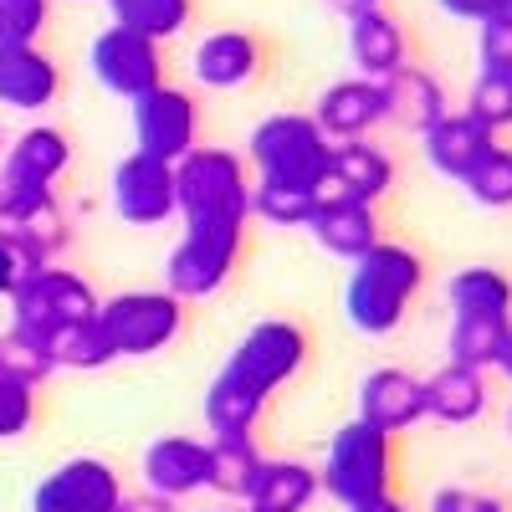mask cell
<instances>
[{
    "label": "cell",
    "instance_id": "277c9868",
    "mask_svg": "<svg viewBox=\"0 0 512 512\" xmlns=\"http://www.w3.org/2000/svg\"><path fill=\"white\" fill-rule=\"evenodd\" d=\"M390 482H395V436L374 431L364 420L338 425L328 441V456L318 466V487L333 502L359 507L374 497H390Z\"/></svg>",
    "mask_w": 512,
    "mask_h": 512
},
{
    "label": "cell",
    "instance_id": "9a60e30c",
    "mask_svg": "<svg viewBox=\"0 0 512 512\" xmlns=\"http://www.w3.org/2000/svg\"><path fill=\"white\" fill-rule=\"evenodd\" d=\"M364 425H374V431L384 436H400L410 431V425L425 420V384L405 369H374L359 379V415Z\"/></svg>",
    "mask_w": 512,
    "mask_h": 512
},
{
    "label": "cell",
    "instance_id": "bcb514c9",
    "mask_svg": "<svg viewBox=\"0 0 512 512\" xmlns=\"http://www.w3.org/2000/svg\"><path fill=\"white\" fill-rule=\"evenodd\" d=\"M210 512H251L246 502H226V507H210Z\"/></svg>",
    "mask_w": 512,
    "mask_h": 512
},
{
    "label": "cell",
    "instance_id": "d590c367",
    "mask_svg": "<svg viewBox=\"0 0 512 512\" xmlns=\"http://www.w3.org/2000/svg\"><path fill=\"white\" fill-rule=\"evenodd\" d=\"M52 0H0V47H31L47 31Z\"/></svg>",
    "mask_w": 512,
    "mask_h": 512
},
{
    "label": "cell",
    "instance_id": "30bf717a",
    "mask_svg": "<svg viewBox=\"0 0 512 512\" xmlns=\"http://www.w3.org/2000/svg\"><path fill=\"white\" fill-rule=\"evenodd\" d=\"M88 67L98 77V88L113 93V98H123V103L144 98L149 88H159V82H164V52H159V41L134 36V31H123V26H108V31L93 36Z\"/></svg>",
    "mask_w": 512,
    "mask_h": 512
},
{
    "label": "cell",
    "instance_id": "60d3db41",
    "mask_svg": "<svg viewBox=\"0 0 512 512\" xmlns=\"http://www.w3.org/2000/svg\"><path fill=\"white\" fill-rule=\"evenodd\" d=\"M436 6L446 16H456V21H472V26L497 21V16H512V0H436Z\"/></svg>",
    "mask_w": 512,
    "mask_h": 512
},
{
    "label": "cell",
    "instance_id": "1f68e13d",
    "mask_svg": "<svg viewBox=\"0 0 512 512\" xmlns=\"http://www.w3.org/2000/svg\"><path fill=\"white\" fill-rule=\"evenodd\" d=\"M47 359L57 369H108L113 349H108L98 318H82V323H67V328L47 333Z\"/></svg>",
    "mask_w": 512,
    "mask_h": 512
},
{
    "label": "cell",
    "instance_id": "52a82bcc",
    "mask_svg": "<svg viewBox=\"0 0 512 512\" xmlns=\"http://www.w3.org/2000/svg\"><path fill=\"white\" fill-rule=\"evenodd\" d=\"M6 303H11V328H26V333H36L41 344H47V333L93 318L103 297L93 292L88 277H77V272H67V267L52 262V267L31 272V277L6 297Z\"/></svg>",
    "mask_w": 512,
    "mask_h": 512
},
{
    "label": "cell",
    "instance_id": "8d00e7d4",
    "mask_svg": "<svg viewBox=\"0 0 512 512\" xmlns=\"http://www.w3.org/2000/svg\"><path fill=\"white\" fill-rule=\"evenodd\" d=\"M461 113H472L487 134L512 128V77H477V88H472V98H466Z\"/></svg>",
    "mask_w": 512,
    "mask_h": 512
},
{
    "label": "cell",
    "instance_id": "ac0fdd59",
    "mask_svg": "<svg viewBox=\"0 0 512 512\" xmlns=\"http://www.w3.org/2000/svg\"><path fill=\"white\" fill-rule=\"evenodd\" d=\"M420 139H425V159H431V169L446 175V180H456V185L497 149V134H487L472 113H446L436 128H425Z\"/></svg>",
    "mask_w": 512,
    "mask_h": 512
},
{
    "label": "cell",
    "instance_id": "3957f363",
    "mask_svg": "<svg viewBox=\"0 0 512 512\" xmlns=\"http://www.w3.org/2000/svg\"><path fill=\"white\" fill-rule=\"evenodd\" d=\"M328 149H333V139L313 123V113H272L251 128L246 159L256 169V180H267V185L323 190Z\"/></svg>",
    "mask_w": 512,
    "mask_h": 512
},
{
    "label": "cell",
    "instance_id": "f546056e",
    "mask_svg": "<svg viewBox=\"0 0 512 512\" xmlns=\"http://www.w3.org/2000/svg\"><path fill=\"white\" fill-rule=\"evenodd\" d=\"M108 11H113V26L123 31H134V36H149V41H164L169 36H180L190 26V0H108Z\"/></svg>",
    "mask_w": 512,
    "mask_h": 512
},
{
    "label": "cell",
    "instance_id": "e575fe53",
    "mask_svg": "<svg viewBox=\"0 0 512 512\" xmlns=\"http://www.w3.org/2000/svg\"><path fill=\"white\" fill-rule=\"evenodd\" d=\"M466 185V195H472L477 205H492V210H507L512 205V149H492L472 175L461 180Z\"/></svg>",
    "mask_w": 512,
    "mask_h": 512
},
{
    "label": "cell",
    "instance_id": "5bb4252c",
    "mask_svg": "<svg viewBox=\"0 0 512 512\" xmlns=\"http://www.w3.org/2000/svg\"><path fill=\"white\" fill-rule=\"evenodd\" d=\"M395 185V164L379 144L369 139H344L328 149V175H323V190L328 200H359V205H374L384 200Z\"/></svg>",
    "mask_w": 512,
    "mask_h": 512
},
{
    "label": "cell",
    "instance_id": "9c48e42d",
    "mask_svg": "<svg viewBox=\"0 0 512 512\" xmlns=\"http://www.w3.org/2000/svg\"><path fill=\"white\" fill-rule=\"evenodd\" d=\"M134 108V139H139V154H154L164 164H180L195 144H200V108H195V93L175 88V82H159L144 98L128 103Z\"/></svg>",
    "mask_w": 512,
    "mask_h": 512
},
{
    "label": "cell",
    "instance_id": "4dcf8cb0",
    "mask_svg": "<svg viewBox=\"0 0 512 512\" xmlns=\"http://www.w3.org/2000/svg\"><path fill=\"white\" fill-rule=\"evenodd\" d=\"M446 292H451V308H456V313L512 318V282H507L497 267H461Z\"/></svg>",
    "mask_w": 512,
    "mask_h": 512
},
{
    "label": "cell",
    "instance_id": "d6986e66",
    "mask_svg": "<svg viewBox=\"0 0 512 512\" xmlns=\"http://www.w3.org/2000/svg\"><path fill=\"white\" fill-rule=\"evenodd\" d=\"M256 72H262V47H256V36H246V31H210L195 47V82L200 88L231 93V88H246Z\"/></svg>",
    "mask_w": 512,
    "mask_h": 512
},
{
    "label": "cell",
    "instance_id": "603a6c76",
    "mask_svg": "<svg viewBox=\"0 0 512 512\" xmlns=\"http://www.w3.org/2000/svg\"><path fill=\"white\" fill-rule=\"evenodd\" d=\"M318 472L297 456H277V461H262L251 492H246V507L251 512H308L313 497H318Z\"/></svg>",
    "mask_w": 512,
    "mask_h": 512
},
{
    "label": "cell",
    "instance_id": "7dc6e473",
    "mask_svg": "<svg viewBox=\"0 0 512 512\" xmlns=\"http://www.w3.org/2000/svg\"><path fill=\"white\" fill-rule=\"evenodd\" d=\"M507 436H512V410H507Z\"/></svg>",
    "mask_w": 512,
    "mask_h": 512
},
{
    "label": "cell",
    "instance_id": "7a4b0ae2",
    "mask_svg": "<svg viewBox=\"0 0 512 512\" xmlns=\"http://www.w3.org/2000/svg\"><path fill=\"white\" fill-rule=\"evenodd\" d=\"M175 205L185 226H246L251 221V180L246 159L231 149H190L175 164Z\"/></svg>",
    "mask_w": 512,
    "mask_h": 512
},
{
    "label": "cell",
    "instance_id": "484cf974",
    "mask_svg": "<svg viewBox=\"0 0 512 512\" xmlns=\"http://www.w3.org/2000/svg\"><path fill=\"white\" fill-rule=\"evenodd\" d=\"M67 246V226H0V297H11L31 272L52 267L57 251Z\"/></svg>",
    "mask_w": 512,
    "mask_h": 512
},
{
    "label": "cell",
    "instance_id": "b9f144b4",
    "mask_svg": "<svg viewBox=\"0 0 512 512\" xmlns=\"http://www.w3.org/2000/svg\"><path fill=\"white\" fill-rule=\"evenodd\" d=\"M113 512H180V502H169L159 492H123V502Z\"/></svg>",
    "mask_w": 512,
    "mask_h": 512
},
{
    "label": "cell",
    "instance_id": "f6af8a7d",
    "mask_svg": "<svg viewBox=\"0 0 512 512\" xmlns=\"http://www.w3.org/2000/svg\"><path fill=\"white\" fill-rule=\"evenodd\" d=\"M497 369H502V374L512 379V333H507V349H502V364H497Z\"/></svg>",
    "mask_w": 512,
    "mask_h": 512
},
{
    "label": "cell",
    "instance_id": "6da1fadb",
    "mask_svg": "<svg viewBox=\"0 0 512 512\" xmlns=\"http://www.w3.org/2000/svg\"><path fill=\"white\" fill-rule=\"evenodd\" d=\"M425 282V262L420 251L400 246V241H379L369 246L354 272H349V287H344V313L359 333L369 338H384L395 333L415 303V292Z\"/></svg>",
    "mask_w": 512,
    "mask_h": 512
},
{
    "label": "cell",
    "instance_id": "2e32d148",
    "mask_svg": "<svg viewBox=\"0 0 512 512\" xmlns=\"http://www.w3.org/2000/svg\"><path fill=\"white\" fill-rule=\"evenodd\" d=\"M205 477H210V441L154 436L144 446V482H149V492L180 502L190 492H205Z\"/></svg>",
    "mask_w": 512,
    "mask_h": 512
},
{
    "label": "cell",
    "instance_id": "8fae6325",
    "mask_svg": "<svg viewBox=\"0 0 512 512\" xmlns=\"http://www.w3.org/2000/svg\"><path fill=\"white\" fill-rule=\"evenodd\" d=\"M123 502V477L103 456H72L52 466L31 492V512H113Z\"/></svg>",
    "mask_w": 512,
    "mask_h": 512
},
{
    "label": "cell",
    "instance_id": "ab89813d",
    "mask_svg": "<svg viewBox=\"0 0 512 512\" xmlns=\"http://www.w3.org/2000/svg\"><path fill=\"white\" fill-rule=\"evenodd\" d=\"M431 512H507V502L477 487H441L431 497Z\"/></svg>",
    "mask_w": 512,
    "mask_h": 512
},
{
    "label": "cell",
    "instance_id": "c3c4849f",
    "mask_svg": "<svg viewBox=\"0 0 512 512\" xmlns=\"http://www.w3.org/2000/svg\"><path fill=\"white\" fill-rule=\"evenodd\" d=\"M0 149H6V139H0Z\"/></svg>",
    "mask_w": 512,
    "mask_h": 512
},
{
    "label": "cell",
    "instance_id": "83f0119b",
    "mask_svg": "<svg viewBox=\"0 0 512 512\" xmlns=\"http://www.w3.org/2000/svg\"><path fill=\"white\" fill-rule=\"evenodd\" d=\"M507 333H512V318H492V313H456L451 318V364H466V369H497L502 364V349H507Z\"/></svg>",
    "mask_w": 512,
    "mask_h": 512
},
{
    "label": "cell",
    "instance_id": "cb8c5ba5",
    "mask_svg": "<svg viewBox=\"0 0 512 512\" xmlns=\"http://www.w3.org/2000/svg\"><path fill=\"white\" fill-rule=\"evenodd\" d=\"M384 98H390V118L410 128V134H425V128H436L451 113L446 88L425 67H410V62L395 77H384Z\"/></svg>",
    "mask_w": 512,
    "mask_h": 512
},
{
    "label": "cell",
    "instance_id": "f35d334b",
    "mask_svg": "<svg viewBox=\"0 0 512 512\" xmlns=\"http://www.w3.org/2000/svg\"><path fill=\"white\" fill-rule=\"evenodd\" d=\"M477 67H482V77H512V16L482 21V31H477Z\"/></svg>",
    "mask_w": 512,
    "mask_h": 512
},
{
    "label": "cell",
    "instance_id": "ee69618b",
    "mask_svg": "<svg viewBox=\"0 0 512 512\" xmlns=\"http://www.w3.org/2000/svg\"><path fill=\"white\" fill-rule=\"evenodd\" d=\"M344 512H410V507L395 502V497H374V502H359V507H344Z\"/></svg>",
    "mask_w": 512,
    "mask_h": 512
},
{
    "label": "cell",
    "instance_id": "d4e9b609",
    "mask_svg": "<svg viewBox=\"0 0 512 512\" xmlns=\"http://www.w3.org/2000/svg\"><path fill=\"white\" fill-rule=\"evenodd\" d=\"M349 57L359 67V77H395L405 67V31L395 16H384V11H364L349 21Z\"/></svg>",
    "mask_w": 512,
    "mask_h": 512
},
{
    "label": "cell",
    "instance_id": "74e56055",
    "mask_svg": "<svg viewBox=\"0 0 512 512\" xmlns=\"http://www.w3.org/2000/svg\"><path fill=\"white\" fill-rule=\"evenodd\" d=\"M36 425V384L0 369V441H16Z\"/></svg>",
    "mask_w": 512,
    "mask_h": 512
},
{
    "label": "cell",
    "instance_id": "ba28073f",
    "mask_svg": "<svg viewBox=\"0 0 512 512\" xmlns=\"http://www.w3.org/2000/svg\"><path fill=\"white\" fill-rule=\"evenodd\" d=\"M303 364H308V328L292 323V318H262V323H251L246 338L231 349L226 374L241 379L246 390H256L262 400H272V390H282Z\"/></svg>",
    "mask_w": 512,
    "mask_h": 512
},
{
    "label": "cell",
    "instance_id": "4fadbf2b",
    "mask_svg": "<svg viewBox=\"0 0 512 512\" xmlns=\"http://www.w3.org/2000/svg\"><path fill=\"white\" fill-rule=\"evenodd\" d=\"M313 123L333 144L344 139H369V128L390 123V98H384V82L374 77H349V82H333V88L318 93Z\"/></svg>",
    "mask_w": 512,
    "mask_h": 512
},
{
    "label": "cell",
    "instance_id": "f1b7e54d",
    "mask_svg": "<svg viewBox=\"0 0 512 512\" xmlns=\"http://www.w3.org/2000/svg\"><path fill=\"white\" fill-rule=\"evenodd\" d=\"M262 461L267 456L256 451L251 436H216L210 441V477H205V487L221 492L226 502H246L256 472H262Z\"/></svg>",
    "mask_w": 512,
    "mask_h": 512
},
{
    "label": "cell",
    "instance_id": "8992f818",
    "mask_svg": "<svg viewBox=\"0 0 512 512\" xmlns=\"http://www.w3.org/2000/svg\"><path fill=\"white\" fill-rule=\"evenodd\" d=\"M241 246H246V226H185V236L164 262V287L180 303L216 297L241 262Z\"/></svg>",
    "mask_w": 512,
    "mask_h": 512
},
{
    "label": "cell",
    "instance_id": "e0dca14e",
    "mask_svg": "<svg viewBox=\"0 0 512 512\" xmlns=\"http://www.w3.org/2000/svg\"><path fill=\"white\" fill-rule=\"evenodd\" d=\"M62 93V67L31 41V47H0V108L41 113Z\"/></svg>",
    "mask_w": 512,
    "mask_h": 512
},
{
    "label": "cell",
    "instance_id": "7bdbcfd3",
    "mask_svg": "<svg viewBox=\"0 0 512 512\" xmlns=\"http://www.w3.org/2000/svg\"><path fill=\"white\" fill-rule=\"evenodd\" d=\"M328 6L344 16V21H354V16H364V11H379V0H328Z\"/></svg>",
    "mask_w": 512,
    "mask_h": 512
},
{
    "label": "cell",
    "instance_id": "7402d4cb",
    "mask_svg": "<svg viewBox=\"0 0 512 512\" xmlns=\"http://www.w3.org/2000/svg\"><path fill=\"white\" fill-rule=\"evenodd\" d=\"M425 384V415L441 420V425H472L487 410V374L482 369H466V364H441Z\"/></svg>",
    "mask_w": 512,
    "mask_h": 512
},
{
    "label": "cell",
    "instance_id": "836d02e7",
    "mask_svg": "<svg viewBox=\"0 0 512 512\" xmlns=\"http://www.w3.org/2000/svg\"><path fill=\"white\" fill-rule=\"evenodd\" d=\"M0 369L26 379V384H41L47 374H57V364L47 359V344H41L36 333H26V328H6V333H0Z\"/></svg>",
    "mask_w": 512,
    "mask_h": 512
},
{
    "label": "cell",
    "instance_id": "7c38bea8",
    "mask_svg": "<svg viewBox=\"0 0 512 512\" xmlns=\"http://www.w3.org/2000/svg\"><path fill=\"white\" fill-rule=\"evenodd\" d=\"M113 210L128 226H164L180 216L175 205V164L154 154H123L113 169Z\"/></svg>",
    "mask_w": 512,
    "mask_h": 512
},
{
    "label": "cell",
    "instance_id": "4316f807",
    "mask_svg": "<svg viewBox=\"0 0 512 512\" xmlns=\"http://www.w3.org/2000/svg\"><path fill=\"white\" fill-rule=\"evenodd\" d=\"M267 400L246 390L241 379H231L226 369L205 384V425H210V436H251L256 431V420H262Z\"/></svg>",
    "mask_w": 512,
    "mask_h": 512
},
{
    "label": "cell",
    "instance_id": "44dd1931",
    "mask_svg": "<svg viewBox=\"0 0 512 512\" xmlns=\"http://www.w3.org/2000/svg\"><path fill=\"white\" fill-rule=\"evenodd\" d=\"M72 164V144L62 128L52 123H36L26 128V134H16L6 144V159H0V175L6 180H21V185H57L62 180V169Z\"/></svg>",
    "mask_w": 512,
    "mask_h": 512
},
{
    "label": "cell",
    "instance_id": "5b68a950",
    "mask_svg": "<svg viewBox=\"0 0 512 512\" xmlns=\"http://www.w3.org/2000/svg\"><path fill=\"white\" fill-rule=\"evenodd\" d=\"M98 328L108 338L113 359H149L164 354L185 328V303L169 287H144V292H118L98 303Z\"/></svg>",
    "mask_w": 512,
    "mask_h": 512
},
{
    "label": "cell",
    "instance_id": "d6a6232c",
    "mask_svg": "<svg viewBox=\"0 0 512 512\" xmlns=\"http://www.w3.org/2000/svg\"><path fill=\"white\" fill-rule=\"evenodd\" d=\"M318 210V190H292V185H267L251 180V216L267 226H308Z\"/></svg>",
    "mask_w": 512,
    "mask_h": 512
},
{
    "label": "cell",
    "instance_id": "ffe728a7",
    "mask_svg": "<svg viewBox=\"0 0 512 512\" xmlns=\"http://www.w3.org/2000/svg\"><path fill=\"white\" fill-rule=\"evenodd\" d=\"M308 231H313V241L328 256H344V262H359L369 246H379L374 205H359V200H328V195H318V210H313Z\"/></svg>",
    "mask_w": 512,
    "mask_h": 512
}]
</instances>
